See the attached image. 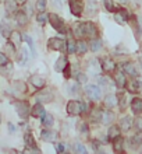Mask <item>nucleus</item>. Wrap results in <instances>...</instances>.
<instances>
[{
  "mask_svg": "<svg viewBox=\"0 0 142 154\" xmlns=\"http://www.w3.org/2000/svg\"><path fill=\"white\" fill-rule=\"evenodd\" d=\"M49 23L52 24V27L56 29L57 32H60V34H67L68 32V28H67L65 21L63 20L60 16L54 14V13H50V14H49Z\"/></svg>",
  "mask_w": 142,
  "mask_h": 154,
  "instance_id": "1",
  "label": "nucleus"
},
{
  "mask_svg": "<svg viewBox=\"0 0 142 154\" xmlns=\"http://www.w3.org/2000/svg\"><path fill=\"white\" fill-rule=\"evenodd\" d=\"M67 112L73 116H77V115H81L84 112H86V105L84 102H78L75 100H71V101L67 102Z\"/></svg>",
  "mask_w": 142,
  "mask_h": 154,
  "instance_id": "2",
  "label": "nucleus"
},
{
  "mask_svg": "<svg viewBox=\"0 0 142 154\" xmlns=\"http://www.w3.org/2000/svg\"><path fill=\"white\" fill-rule=\"evenodd\" d=\"M13 105H14L17 114H18V116H20L21 119L25 121V119L31 115V106H29V104L27 101H16Z\"/></svg>",
  "mask_w": 142,
  "mask_h": 154,
  "instance_id": "3",
  "label": "nucleus"
},
{
  "mask_svg": "<svg viewBox=\"0 0 142 154\" xmlns=\"http://www.w3.org/2000/svg\"><path fill=\"white\" fill-rule=\"evenodd\" d=\"M48 46L52 51H60L63 53H68L67 49V41L61 39V38H50L48 42Z\"/></svg>",
  "mask_w": 142,
  "mask_h": 154,
  "instance_id": "4",
  "label": "nucleus"
},
{
  "mask_svg": "<svg viewBox=\"0 0 142 154\" xmlns=\"http://www.w3.org/2000/svg\"><path fill=\"white\" fill-rule=\"evenodd\" d=\"M53 98H54V95H53V93L50 91V90L48 88H42L39 93L35 94V100H36L38 102H41V104H48V102H52Z\"/></svg>",
  "mask_w": 142,
  "mask_h": 154,
  "instance_id": "5",
  "label": "nucleus"
},
{
  "mask_svg": "<svg viewBox=\"0 0 142 154\" xmlns=\"http://www.w3.org/2000/svg\"><path fill=\"white\" fill-rule=\"evenodd\" d=\"M85 91H86V94H88V97H89L91 100H95V101L100 100V97H102L100 87H97V85H95V84H88L85 87Z\"/></svg>",
  "mask_w": 142,
  "mask_h": 154,
  "instance_id": "6",
  "label": "nucleus"
},
{
  "mask_svg": "<svg viewBox=\"0 0 142 154\" xmlns=\"http://www.w3.org/2000/svg\"><path fill=\"white\" fill-rule=\"evenodd\" d=\"M84 31H85V37L89 38V39H94L97 37V27L92 23V21H88V23H84Z\"/></svg>",
  "mask_w": 142,
  "mask_h": 154,
  "instance_id": "7",
  "label": "nucleus"
},
{
  "mask_svg": "<svg viewBox=\"0 0 142 154\" xmlns=\"http://www.w3.org/2000/svg\"><path fill=\"white\" fill-rule=\"evenodd\" d=\"M70 10L73 16L80 17L84 11V2L82 0H70Z\"/></svg>",
  "mask_w": 142,
  "mask_h": 154,
  "instance_id": "8",
  "label": "nucleus"
},
{
  "mask_svg": "<svg viewBox=\"0 0 142 154\" xmlns=\"http://www.w3.org/2000/svg\"><path fill=\"white\" fill-rule=\"evenodd\" d=\"M114 20H116L117 24L123 25V24H126V23L130 21V16H128L127 10H124V8H118V10L114 11Z\"/></svg>",
  "mask_w": 142,
  "mask_h": 154,
  "instance_id": "9",
  "label": "nucleus"
},
{
  "mask_svg": "<svg viewBox=\"0 0 142 154\" xmlns=\"http://www.w3.org/2000/svg\"><path fill=\"white\" fill-rule=\"evenodd\" d=\"M24 142H25V146L31 149L32 151H36V153H41V150L36 147V142H35V139H33V134L31 132H27L24 136Z\"/></svg>",
  "mask_w": 142,
  "mask_h": 154,
  "instance_id": "10",
  "label": "nucleus"
},
{
  "mask_svg": "<svg viewBox=\"0 0 142 154\" xmlns=\"http://www.w3.org/2000/svg\"><path fill=\"white\" fill-rule=\"evenodd\" d=\"M124 70H118V72H116L114 73V81H116V84H117L118 88H124L127 84V80H126V76H124Z\"/></svg>",
  "mask_w": 142,
  "mask_h": 154,
  "instance_id": "11",
  "label": "nucleus"
},
{
  "mask_svg": "<svg viewBox=\"0 0 142 154\" xmlns=\"http://www.w3.org/2000/svg\"><path fill=\"white\" fill-rule=\"evenodd\" d=\"M121 69L126 72V74L131 77H138V72H137V67L134 66V63L131 62H126V63H121Z\"/></svg>",
  "mask_w": 142,
  "mask_h": 154,
  "instance_id": "12",
  "label": "nucleus"
},
{
  "mask_svg": "<svg viewBox=\"0 0 142 154\" xmlns=\"http://www.w3.org/2000/svg\"><path fill=\"white\" fill-rule=\"evenodd\" d=\"M41 137L43 139V140H46V142H49V143H53V142H56V140H57L59 134H57L56 132H53V130L43 129L41 132Z\"/></svg>",
  "mask_w": 142,
  "mask_h": 154,
  "instance_id": "13",
  "label": "nucleus"
},
{
  "mask_svg": "<svg viewBox=\"0 0 142 154\" xmlns=\"http://www.w3.org/2000/svg\"><path fill=\"white\" fill-rule=\"evenodd\" d=\"M131 111L135 115L142 114V98H139V97L132 98V101H131Z\"/></svg>",
  "mask_w": 142,
  "mask_h": 154,
  "instance_id": "14",
  "label": "nucleus"
},
{
  "mask_svg": "<svg viewBox=\"0 0 142 154\" xmlns=\"http://www.w3.org/2000/svg\"><path fill=\"white\" fill-rule=\"evenodd\" d=\"M73 35L77 39H81L82 37H85V31H84V23H75L73 25Z\"/></svg>",
  "mask_w": 142,
  "mask_h": 154,
  "instance_id": "15",
  "label": "nucleus"
},
{
  "mask_svg": "<svg viewBox=\"0 0 142 154\" xmlns=\"http://www.w3.org/2000/svg\"><path fill=\"white\" fill-rule=\"evenodd\" d=\"M22 38H24V34H21L20 31H13L8 39H10V42H11L16 48H20L21 42H22Z\"/></svg>",
  "mask_w": 142,
  "mask_h": 154,
  "instance_id": "16",
  "label": "nucleus"
},
{
  "mask_svg": "<svg viewBox=\"0 0 142 154\" xmlns=\"http://www.w3.org/2000/svg\"><path fill=\"white\" fill-rule=\"evenodd\" d=\"M29 83L36 90H42L45 87V80H43L41 76H38V74H33V76L29 77Z\"/></svg>",
  "mask_w": 142,
  "mask_h": 154,
  "instance_id": "17",
  "label": "nucleus"
},
{
  "mask_svg": "<svg viewBox=\"0 0 142 154\" xmlns=\"http://www.w3.org/2000/svg\"><path fill=\"white\" fill-rule=\"evenodd\" d=\"M102 70H103V72H106V73H112V72H114V70H116V63H114L112 59L106 57V59H103V60H102Z\"/></svg>",
  "mask_w": 142,
  "mask_h": 154,
  "instance_id": "18",
  "label": "nucleus"
},
{
  "mask_svg": "<svg viewBox=\"0 0 142 154\" xmlns=\"http://www.w3.org/2000/svg\"><path fill=\"white\" fill-rule=\"evenodd\" d=\"M130 24H131V28L134 29V32L137 34V38H139L142 34V27L139 24V20L135 16H132V17H130Z\"/></svg>",
  "mask_w": 142,
  "mask_h": 154,
  "instance_id": "19",
  "label": "nucleus"
},
{
  "mask_svg": "<svg viewBox=\"0 0 142 154\" xmlns=\"http://www.w3.org/2000/svg\"><path fill=\"white\" fill-rule=\"evenodd\" d=\"M31 115L33 118H43L46 115V111L41 105V102H38L36 105H33V108H31Z\"/></svg>",
  "mask_w": 142,
  "mask_h": 154,
  "instance_id": "20",
  "label": "nucleus"
},
{
  "mask_svg": "<svg viewBox=\"0 0 142 154\" xmlns=\"http://www.w3.org/2000/svg\"><path fill=\"white\" fill-rule=\"evenodd\" d=\"M114 114L110 109H103V114H102V122L105 125H112L114 121Z\"/></svg>",
  "mask_w": 142,
  "mask_h": 154,
  "instance_id": "21",
  "label": "nucleus"
},
{
  "mask_svg": "<svg viewBox=\"0 0 142 154\" xmlns=\"http://www.w3.org/2000/svg\"><path fill=\"white\" fill-rule=\"evenodd\" d=\"M68 65V62H67V57L64 55H61L59 59L56 60V65H54V70L56 72H64L65 66Z\"/></svg>",
  "mask_w": 142,
  "mask_h": 154,
  "instance_id": "22",
  "label": "nucleus"
},
{
  "mask_svg": "<svg viewBox=\"0 0 142 154\" xmlns=\"http://www.w3.org/2000/svg\"><path fill=\"white\" fill-rule=\"evenodd\" d=\"M103 102H105V106L113 108V106H116L118 104V98H117V95H114V94H109V95H106Z\"/></svg>",
  "mask_w": 142,
  "mask_h": 154,
  "instance_id": "23",
  "label": "nucleus"
},
{
  "mask_svg": "<svg viewBox=\"0 0 142 154\" xmlns=\"http://www.w3.org/2000/svg\"><path fill=\"white\" fill-rule=\"evenodd\" d=\"M16 23L18 25H27V23H28V14L24 11V10H21V11H17L16 14Z\"/></svg>",
  "mask_w": 142,
  "mask_h": 154,
  "instance_id": "24",
  "label": "nucleus"
},
{
  "mask_svg": "<svg viewBox=\"0 0 142 154\" xmlns=\"http://www.w3.org/2000/svg\"><path fill=\"white\" fill-rule=\"evenodd\" d=\"M113 150L116 151V153H121L123 150H124V139L121 137V136H117L116 139H113Z\"/></svg>",
  "mask_w": 142,
  "mask_h": 154,
  "instance_id": "25",
  "label": "nucleus"
},
{
  "mask_svg": "<svg viewBox=\"0 0 142 154\" xmlns=\"http://www.w3.org/2000/svg\"><path fill=\"white\" fill-rule=\"evenodd\" d=\"M132 126H134V122H132V119H131L130 116L121 118V121H120V128H121L124 132L131 130V128H132Z\"/></svg>",
  "mask_w": 142,
  "mask_h": 154,
  "instance_id": "26",
  "label": "nucleus"
},
{
  "mask_svg": "<svg viewBox=\"0 0 142 154\" xmlns=\"http://www.w3.org/2000/svg\"><path fill=\"white\" fill-rule=\"evenodd\" d=\"M121 130H123V129L120 128V126L112 125V126L109 128V130H107V137L113 140V139H116L117 136H120V132H121Z\"/></svg>",
  "mask_w": 142,
  "mask_h": 154,
  "instance_id": "27",
  "label": "nucleus"
},
{
  "mask_svg": "<svg viewBox=\"0 0 142 154\" xmlns=\"http://www.w3.org/2000/svg\"><path fill=\"white\" fill-rule=\"evenodd\" d=\"M88 49H89V45L86 44L84 39H78L77 41V52L80 55H85L88 52Z\"/></svg>",
  "mask_w": 142,
  "mask_h": 154,
  "instance_id": "28",
  "label": "nucleus"
},
{
  "mask_svg": "<svg viewBox=\"0 0 142 154\" xmlns=\"http://www.w3.org/2000/svg\"><path fill=\"white\" fill-rule=\"evenodd\" d=\"M102 114H103V111H100L99 108H94L89 112V119L92 122H99L102 121Z\"/></svg>",
  "mask_w": 142,
  "mask_h": 154,
  "instance_id": "29",
  "label": "nucleus"
},
{
  "mask_svg": "<svg viewBox=\"0 0 142 154\" xmlns=\"http://www.w3.org/2000/svg\"><path fill=\"white\" fill-rule=\"evenodd\" d=\"M4 8L7 13H16L17 11V2L16 0H4Z\"/></svg>",
  "mask_w": 142,
  "mask_h": 154,
  "instance_id": "30",
  "label": "nucleus"
},
{
  "mask_svg": "<svg viewBox=\"0 0 142 154\" xmlns=\"http://www.w3.org/2000/svg\"><path fill=\"white\" fill-rule=\"evenodd\" d=\"M141 144H142V133L138 132V133L134 134V136L130 139V146L137 147V146H141Z\"/></svg>",
  "mask_w": 142,
  "mask_h": 154,
  "instance_id": "31",
  "label": "nucleus"
},
{
  "mask_svg": "<svg viewBox=\"0 0 142 154\" xmlns=\"http://www.w3.org/2000/svg\"><path fill=\"white\" fill-rule=\"evenodd\" d=\"M128 91H131V93H139L141 91V83L138 80H132L131 83H128Z\"/></svg>",
  "mask_w": 142,
  "mask_h": 154,
  "instance_id": "32",
  "label": "nucleus"
},
{
  "mask_svg": "<svg viewBox=\"0 0 142 154\" xmlns=\"http://www.w3.org/2000/svg\"><path fill=\"white\" fill-rule=\"evenodd\" d=\"M42 119V125L45 126V128H50V126H53V122H54V118H53V115L50 114H46L43 118H41Z\"/></svg>",
  "mask_w": 142,
  "mask_h": 154,
  "instance_id": "33",
  "label": "nucleus"
},
{
  "mask_svg": "<svg viewBox=\"0 0 142 154\" xmlns=\"http://www.w3.org/2000/svg\"><path fill=\"white\" fill-rule=\"evenodd\" d=\"M89 48L92 52H97V51H100L102 48V42L100 39H97V38H94V39L89 42Z\"/></svg>",
  "mask_w": 142,
  "mask_h": 154,
  "instance_id": "34",
  "label": "nucleus"
},
{
  "mask_svg": "<svg viewBox=\"0 0 142 154\" xmlns=\"http://www.w3.org/2000/svg\"><path fill=\"white\" fill-rule=\"evenodd\" d=\"M36 21H38V24L45 25L49 21V14H46L45 11H39V14L36 16Z\"/></svg>",
  "mask_w": 142,
  "mask_h": 154,
  "instance_id": "35",
  "label": "nucleus"
},
{
  "mask_svg": "<svg viewBox=\"0 0 142 154\" xmlns=\"http://www.w3.org/2000/svg\"><path fill=\"white\" fill-rule=\"evenodd\" d=\"M13 85H14L13 88L17 90L18 93H25V91H27V85H25L24 81H14Z\"/></svg>",
  "mask_w": 142,
  "mask_h": 154,
  "instance_id": "36",
  "label": "nucleus"
},
{
  "mask_svg": "<svg viewBox=\"0 0 142 154\" xmlns=\"http://www.w3.org/2000/svg\"><path fill=\"white\" fill-rule=\"evenodd\" d=\"M118 105H120L121 109H124L127 105V95H126V93H123V91L118 94Z\"/></svg>",
  "mask_w": 142,
  "mask_h": 154,
  "instance_id": "37",
  "label": "nucleus"
},
{
  "mask_svg": "<svg viewBox=\"0 0 142 154\" xmlns=\"http://www.w3.org/2000/svg\"><path fill=\"white\" fill-rule=\"evenodd\" d=\"M24 39L27 41V44H28V46L31 48V52H32V55L35 56V55H36V51H35V45H33L32 38L29 37V35H27V34H24Z\"/></svg>",
  "mask_w": 142,
  "mask_h": 154,
  "instance_id": "38",
  "label": "nucleus"
},
{
  "mask_svg": "<svg viewBox=\"0 0 142 154\" xmlns=\"http://www.w3.org/2000/svg\"><path fill=\"white\" fill-rule=\"evenodd\" d=\"M67 49H68V53H75L77 52V42H74L73 39L67 41Z\"/></svg>",
  "mask_w": 142,
  "mask_h": 154,
  "instance_id": "39",
  "label": "nucleus"
},
{
  "mask_svg": "<svg viewBox=\"0 0 142 154\" xmlns=\"http://www.w3.org/2000/svg\"><path fill=\"white\" fill-rule=\"evenodd\" d=\"M103 4L107 11H116V7H114V3L113 0H103Z\"/></svg>",
  "mask_w": 142,
  "mask_h": 154,
  "instance_id": "40",
  "label": "nucleus"
},
{
  "mask_svg": "<svg viewBox=\"0 0 142 154\" xmlns=\"http://www.w3.org/2000/svg\"><path fill=\"white\" fill-rule=\"evenodd\" d=\"M11 32H13V31H11V29H10V28H8V27H7V25H6V24H3V25H1V35H3L4 38H10V35H11Z\"/></svg>",
  "mask_w": 142,
  "mask_h": 154,
  "instance_id": "41",
  "label": "nucleus"
},
{
  "mask_svg": "<svg viewBox=\"0 0 142 154\" xmlns=\"http://www.w3.org/2000/svg\"><path fill=\"white\" fill-rule=\"evenodd\" d=\"M74 150L77 151V153H82V154L86 153L85 146H84V144H81V143H75V144H74Z\"/></svg>",
  "mask_w": 142,
  "mask_h": 154,
  "instance_id": "42",
  "label": "nucleus"
},
{
  "mask_svg": "<svg viewBox=\"0 0 142 154\" xmlns=\"http://www.w3.org/2000/svg\"><path fill=\"white\" fill-rule=\"evenodd\" d=\"M134 128L137 132H141L142 133V118H137L134 121Z\"/></svg>",
  "mask_w": 142,
  "mask_h": 154,
  "instance_id": "43",
  "label": "nucleus"
},
{
  "mask_svg": "<svg viewBox=\"0 0 142 154\" xmlns=\"http://www.w3.org/2000/svg\"><path fill=\"white\" fill-rule=\"evenodd\" d=\"M18 62H20V65H25V62H27V51L25 49L21 51V55L18 56Z\"/></svg>",
  "mask_w": 142,
  "mask_h": 154,
  "instance_id": "44",
  "label": "nucleus"
},
{
  "mask_svg": "<svg viewBox=\"0 0 142 154\" xmlns=\"http://www.w3.org/2000/svg\"><path fill=\"white\" fill-rule=\"evenodd\" d=\"M45 7H46V0H38L36 2V8L39 11H45Z\"/></svg>",
  "mask_w": 142,
  "mask_h": 154,
  "instance_id": "45",
  "label": "nucleus"
},
{
  "mask_svg": "<svg viewBox=\"0 0 142 154\" xmlns=\"http://www.w3.org/2000/svg\"><path fill=\"white\" fill-rule=\"evenodd\" d=\"M8 65V57L6 56V53L1 52L0 53V66H6Z\"/></svg>",
  "mask_w": 142,
  "mask_h": 154,
  "instance_id": "46",
  "label": "nucleus"
},
{
  "mask_svg": "<svg viewBox=\"0 0 142 154\" xmlns=\"http://www.w3.org/2000/svg\"><path fill=\"white\" fill-rule=\"evenodd\" d=\"M6 67H7V66H3V67H1V72H3L4 76L11 74L13 73V65H10V63H8V69H6Z\"/></svg>",
  "mask_w": 142,
  "mask_h": 154,
  "instance_id": "47",
  "label": "nucleus"
},
{
  "mask_svg": "<svg viewBox=\"0 0 142 154\" xmlns=\"http://www.w3.org/2000/svg\"><path fill=\"white\" fill-rule=\"evenodd\" d=\"M75 79H77V83H86V80H88V77L84 73H78Z\"/></svg>",
  "mask_w": 142,
  "mask_h": 154,
  "instance_id": "48",
  "label": "nucleus"
},
{
  "mask_svg": "<svg viewBox=\"0 0 142 154\" xmlns=\"http://www.w3.org/2000/svg\"><path fill=\"white\" fill-rule=\"evenodd\" d=\"M64 77L65 79H70V77H71V66H70V63L65 66V69H64Z\"/></svg>",
  "mask_w": 142,
  "mask_h": 154,
  "instance_id": "49",
  "label": "nucleus"
},
{
  "mask_svg": "<svg viewBox=\"0 0 142 154\" xmlns=\"http://www.w3.org/2000/svg\"><path fill=\"white\" fill-rule=\"evenodd\" d=\"M92 146H94V149H95L96 151H103V150H102V147H100V143L97 142V140H94Z\"/></svg>",
  "mask_w": 142,
  "mask_h": 154,
  "instance_id": "50",
  "label": "nucleus"
},
{
  "mask_svg": "<svg viewBox=\"0 0 142 154\" xmlns=\"http://www.w3.org/2000/svg\"><path fill=\"white\" fill-rule=\"evenodd\" d=\"M54 147H56V151H59V153H63V151L65 150V149H64V146H63L61 143H57V144H56V146H54Z\"/></svg>",
  "mask_w": 142,
  "mask_h": 154,
  "instance_id": "51",
  "label": "nucleus"
},
{
  "mask_svg": "<svg viewBox=\"0 0 142 154\" xmlns=\"http://www.w3.org/2000/svg\"><path fill=\"white\" fill-rule=\"evenodd\" d=\"M70 91H71V93H78V91H80V88H77V84H73L71 85V88H70Z\"/></svg>",
  "mask_w": 142,
  "mask_h": 154,
  "instance_id": "52",
  "label": "nucleus"
},
{
  "mask_svg": "<svg viewBox=\"0 0 142 154\" xmlns=\"http://www.w3.org/2000/svg\"><path fill=\"white\" fill-rule=\"evenodd\" d=\"M99 83H100L102 85H106V84H107V79H105V77H100V79H99Z\"/></svg>",
  "mask_w": 142,
  "mask_h": 154,
  "instance_id": "53",
  "label": "nucleus"
},
{
  "mask_svg": "<svg viewBox=\"0 0 142 154\" xmlns=\"http://www.w3.org/2000/svg\"><path fill=\"white\" fill-rule=\"evenodd\" d=\"M8 129H10V132H14V130H16V128H14L11 123H8Z\"/></svg>",
  "mask_w": 142,
  "mask_h": 154,
  "instance_id": "54",
  "label": "nucleus"
},
{
  "mask_svg": "<svg viewBox=\"0 0 142 154\" xmlns=\"http://www.w3.org/2000/svg\"><path fill=\"white\" fill-rule=\"evenodd\" d=\"M53 3H56L57 6H61V0H53Z\"/></svg>",
  "mask_w": 142,
  "mask_h": 154,
  "instance_id": "55",
  "label": "nucleus"
},
{
  "mask_svg": "<svg viewBox=\"0 0 142 154\" xmlns=\"http://www.w3.org/2000/svg\"><path fill=\"white\" fill-rule=\"evenodd\" d=\"M17 2H18V3H21V4H25V3H27V0H17Z\"/></svg>",
  "mask_w": 142,
  "mask_h": 154,
  "instance_id": "56",
  "label": "nucleus"
},
{
  "mask_svg": "<svg viewBox=\"0 0 142 154\" xmlns=\"http://www.w3.org/2000/svg\"><path fill=\"white\" fill-rule=\"evenodd\" d=\"M120 2H123V3H127V2H128V0H120Z\"/></svg>",
  "mask_w": 142,
  "mask_h": 154,
  "instance_id": "57",
  "label": "nucleus"
},
{
  "mask_svg": "<svg viewBox=\"0 0 142 154\" xmlns=\"http://www.w3.org/2000/svg\"><path fill=\"white\" fill-rule=\"evenodd\" d=\"M141 63H142V57H141Z\"/></svg>",
  "mask_w": 142,
  "mask_h": 154,
  "instance_id": "58",
  "label": "nucleus"
},
{
  "mask_svg": "<svg viewBox=\"0 0 142 154\" xmlns=\"http://www.w3.org/2000/svg\"><path fill=\"white\" fill-rule=\"evenodd\" d=\"M141 151H142V147H141Z\"/></svg>",
  "mask_w": 142,
  "mask_h": 154,
  "instance_id": "59",
  "label": "nucleus"
}]
</instances>
